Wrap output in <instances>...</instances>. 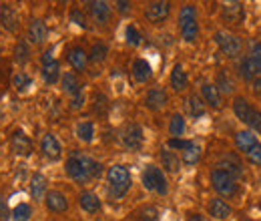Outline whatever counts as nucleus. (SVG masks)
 Segmentation results:
<instances>
[{
  "mask_svg": "<svg viewBox=\"0 0 261 221\" xmlns=\"http://www.w3.org/2000/svg\"><path fill=\"white\" fill-rule=\"evenodd\" d=\"M102 171H105L102 163H98L97 159H93L83 151H70L65 161L66 177L74 181L76 185H87L93 179H98Z\"/></svg>",
  "mask_w": 261,
  "mask_h": 221,
  "instance_id": "obj_1",
  "label": "nucleus"
},
{
  "mask_svg": "<svg viewBox=\"0 0 261 221\" xmlns=\"http://www.w3.org/2000/svg\"><path fill=\"white\" fill-rule=\"evenodd\" d=\"M107 193L111 199H123L133 187V175H130V169L127 165H111L107 175Z\"/></svg>",
  "mask_w": 261,
  "mask_h": 221,
  "instance_id": "obj_2",
  "label": "nucleus"
},
{
  "mask_svg": "<svg viewBox=\"0 0 261 221\" xmlns=\"http://www.w3.org/2000/svg\"><path fill=\"white\" fill-rule=\"evenodd\" d=\"M179 34L185 42H195L199 36V18H197L195 4H183L177 14Z\"/></svg>",
  "mask_w": 261,
  "mask_h": 221,
  "instance_id": "obj_3",
  "label": "nucleus"
},
{
  "mask_svg": "<svg viewBox=\"0 0 261 221\" xmlns=\"http://www.w3.org/2000/svg\"><path fill=\"white\" fill-rule=\"evenodd\" d=\"M141 183L143 187L151 193H157V195H167L169 193V181H167V175L161 167L157 165H147L141 173Z\"/></svg>",
  "mask_w": 261,
  "mask_h": 221,
  "instance_id": "obj_4",
  "label": "nucleus"
},
{
  "mask_svg": "<svg viewBox=\"0 0 261 221\" xmlns=\"http://www.w3.org/2000/svg\"><path fill=\"white\" fill-rule=\"evenodd\" d=\"M209 181H211V187L215 189V193H217L219 197H235L237 191H239L237 179H235L231 173L223 171V169H219V167L211 169V173H209Z\"/></svg>",
  "mask_w": 261,
  "mask_h": 221,
  "instance_id": "obj_5",
  "label": "nucleus"
},
{
  "mask_svg": "<svg viewBox=\"0 0 261 221\" xmlns=\"http://www.w3.org/2000/svg\"><path fill=\"white\" fill-rule=\"evenodd\" d=\"M40 77L48 87H55L63 72H61V63L55 59V46H48L42 55H40Z\"/></svg>",
  "mask_w": 261,
  "mask_h": 221,
  "instance_id": "obj_6",
  "label": "nucleus"
},
{
  "mask_svg": "<svg viewBox=\"0 0 261 221\" xmlns=\"http://www.w3.org/2000/svg\"><path fill=\"white\" fill-rule=\"evenodd\" d=\"M119 139H121V145L127 151H141V147L145 143L143 127L139 125V123H127V125H123L121 131H119Z\"/></svg>",
  "mask_w": 261,
  "mask_h": 221,
  "instance_id": "obj_7",
  "label": "nucleus"
},
{
  "mask_svg": "<svg viewBox=\"0 0 261 221\" xmlns=\"http://www.w3.org/2000/svg\"><path fill=\"white\" fill-rule=\"evenodd\" d=\"M8 145H10V151L20 159H29L34 153V143L33 139L22 131V129H14L8 137Z\"/></svg>",
  "mask_w": 261,
  "mask_h": 221,
  "instance_id": "obj_8",
  "label": "nucleus"
},
{
  "mask_svg": "<svg viewBox=\"0 0 261 221\" xmlns=\"http://www.w3.org/2000/svg\"><path fill=\"white\" fill-rule=\"evenodd\" d=\"M215 42H217V46L221 48V53L229 57V59H237L239 55H241V48H243V44H241V38L239 36H235V34H231V32H215Z\"/></svg>",
  "mask_w": 261,
  "mask_h": 221,
  "instance_id": "obj_9",
  "label": "nucleus"
},
{
  "mask_svg": "<svg viewBox=\"0 0 261 221\" xmlns=\"http://www.w3.org/2000/svg\"><path fill=\"white\" fill-rule=\"evenodd\" d=\"M169 16H171V2L161 0V2H149L145 6V20L149 24L159 27V24L167 22Z\"/></svg>",
  "mask_w": 261,
  "mask_h": 221,
  "instance_id": "obj_10",
  "label": "nucleus"
},
{
  "mask_svg": "<svg viewBox=\"0 0 261 221\" xmlns=\"http://www.w3.org/2000/svg\"><path fill=\"white\" fill-rule=\"evenodd\" d=\"M87 10H89V16L93 18V22L98 27H107L113 18V6L105 0H93V2H87L85 4Z\"/></svg>",
  "mask_w": 261,
  "mask_h": 221,
  "instance_id": "obj_11",
  "label": "nucleus"
},
{
  "mask_svg": "<svg viewBox=\"0 0 261 221\" xmlns=\"http://www.w3.org/2000/svg\"><path fill=\"white\" fill-rule=\"evenodd\" d=\"M40 153L48 161H59L63 157V143L55 133H44L40 137Z\"/></svg>",
  "mask_w": 261,
  "mask_h": 221,
  "instance_id": "obj_12",
  "label": "nucleus"
},
{
  "mask_svg": "<svg viewBox=\"0 0 261 221\" xmlns=\"http://www.w3.org/2000/svg\"><path fill=\"white\" fill-rule=\"evenodd\" d=\"M48 38V27L42 18H31L27 27V40L33 46H42Z\"/></svg>",
  "mask_w": 261,
  "mask_h": 221,
  "instance_id": "obj_13",
  "label": "nucleus"
},
{
  "mask_svg": "<svg viewBox=\"0 0 261 221\" xmlns=\"http://www.w3.org/2000/svg\"><path fill=\"white\" fill-rule=\"evenodd\" d=\"M143 103H145V107H147L149 111L157 113V111H161V109L167 107V103H169V95H167V91H165L163 87H151V89L145 93Z\"/></svg>",
  "mask_w": 261,
  "mask_h": 221,
  "instance_id": "obj_14",
  "label": "nucleus"
},
{
  "mask_svg": "<svg viewBox=\"0 0 261 221\" xmlns=\"http://www.w3.org/2000/svg\"><path fill=\"white\" fill-rule=\"evenodd\" d=\"M44 207L48 213H66L68 211V199L63 191L59 189H48L46 197H44Z\"/></svg>",
  "mask_w": 261,
  "mask_h": 221,
  "instance_id": "obj_15",
  "label": "nucleus"
},
{
  "mask_svg": "<svg viewBox=\"0 0 261 221\" xmlns=\"http://www.w3.org/2000/svg\"><path fill=\"white\" fill-rule=\"evenodd\" d=\"M46 193H48V179L40 171H34L33 175H31V181H29V195H31V199L36 201V203L44 201Z\"/></svg>",
  "mask_w": 261,
  "mask_h": 221,
  "instance_id": "obj_16",
  "label": "nucleus"
},
{
  "mask_svg": "<svg viewBox=\"0 0 261 221\" xmlns=\"http://www.w3.org/2000/svg\"><path fill=\"white\" fill-rule=\"evenodd\" d=\"M130 77L137 85H147L153 77V66L147 59H135L133 64H130Z\"/></svg>",
  "mask_w": 261,
  "mask_h": 221,
  "instance_id": "obj_17",
  "label": "nucleus"
},
{
  "mask_svg": "<svg viewBox=\"0 0 261 221\" xmlns=\"http://www.w3.org/2000/svg\"><path fill=\"white\" fill-rule=\"evenodd\" d=\"M66 61L70 64L72 72H85L89 66V53L83 46H70L66 51Z\"/></svg>",
  "mask_w": 261,
  "mask_h": 221,
  "instance_id": "obj_18",
  "label": "nucleus"
},
{
  "mask_svg": "<svg viewBox=\"0 0 261 221\" xmlns=\"http://www.w3.org/2000/svg\"><path fill=\"white\" fill-rule=\"evenodd\" d=\"M0 27L6 32L18 31L20 20H18V12L14 10L12 4H2V6H0Z\"/></svg>",
  "mask_w": 261,
  "mask_h": 221,
  "instance_id": "obj_19",
  "label": "nucleus"
},
{
  "mask_svg": "<svg viewBox=\"0 0 261 221\" xmlns=\"http://www.w3.org/2000/svg\"><path fill=\"white\" fill-rule=\"evenodd\" d=\"M169 85L175 93H183L187 87H189V75L185 70V66L181 63L173 64V70L169 75Z\"/></svg>",
  "mask_w": 261,
  "mask_h": 221,
  "instance_id": "obj_20",
  "label": "nucleus"
},
{
  "mask_svg": "<svg viewBox=\"0 0 261 221\" xmlns=\"http://www.w3.org/2000/svg\"><path fill=\"white\" fill-rule=\"evenodd\" d=\"M79 205H81V209L85 213H91V215H95L102 209V201H100V197L95 191H83L79 195Z\"/></svg>",
  "mask_w": 261,
  "mask_h": 221,
  "instance_id": "obj_21",
  "label": "nucleus"
},
{
  "mask_svg": "<svg viewBox=\"0 0 261 221\" xmlns=\"http://www.w3.org/2000/svg\"><path fill=\"white\" fill-rule=\"evenodd\" d=\"M207 211H209V215L213 219L223 221L231 215V205H229L225 199H221V197H213L209 201V205H207Z\"/></svg>",
  "mask_w": 261,
  "mask_h": 221,
  "instance_id": "obj_22",
  "label": "nucleus"
},
{
  "mask_svg": "<svg viewBox=\"0 0 261 221\" xmlns=\"http://www.w3.org/2000/svg\"><path fill=\"white\" fill-rule=\"evenodd\" d=\"M201 99L211 109H221V105H223L221 103V93L217 91V87L213 83H203L201 85Z\"/></svg>",
  "mask_w": 261,
  "mask_h": 221,
  "instance_id": "obj_23",
  "label": "nucleus"
},
{
  "mask_svg": "<svg viewBox=\"0 0 261 221\" xmlns=\"http://www.w3.org/2000/svg\"><path fill=\"white\" fill-rule=\"evenodd\" d=\"M159 159H161V169L167 171V173H179V169H181V165H183V163H181V157H179L175 151L167 149V147L161 149Z\"/></svg>",
  "mask_w": 261,
  "mask_h": 221,
  "instance_id": "obj_24",
  "label": "nucleus"
},
{
  "mask_svg": "<svg viewBox=\"0 0 261 221\" xmlns=\"http://www.w3.org/2000/svg\"><path fill=\"white\" fill-rule=\"evenodd\" d=\"M61 89H63V93L68 96H74V95H79V93H83V85H81L76 72H72V70L63 72V77H61Z\"/></svg>",
  "mask_w": 261,
  "mask_h": 221,
  "instance_id": "obj_25",
  "label": "nucleus"
},
{
  "mask_svg": "<svg viewBox=\"0 0 261 221\" xmlns=\"http://www.w3.org/2000/svg\"><path fill=\"white\" fill-rule=\"evenodd\" d=\"M74 135H76V139L81 143L91 145L95 141V137H97V127H95L93 121H81V123H76V127H74Z\"/></svg>",
  "mask_w": 261,
  "mask_h": 221,
  "instance_id": "obj_26",
  "label": "nucleus"
},
{
  "mask_svg": "<svg viewBox=\"0 0 261 221\" xmlns=\"http://www.w3.org/2000/svg\"><path fill=\"white\" fill-rule=\"evenodd\" d=\"M167 131H169V139H183L185 131H187V121L181 113H173L169 117V125H167Z\"/></svg>",
  "mask_w": 261,
  "mask_h": 221,
  "instance_id": "obj_27",
  "label": "nucleus"
},
{
  "mask_svg": "<svg viewBox=\"0 0 261 221\" xmlns=\"http://www.w3.org/2000/svg\"><path fill=\"white\" fill-rule=\"evenodd\" d=\"M34 215V207L31 201H18L12 211H10V221H31Z\"/></svg>",
  "mask_w": 261,
  "mask_h": 221,
  "instance_id": "obj_28",
  "label": "nucleus"
},
{
  "mask_svg": "<svg viewBox=\"0 0 261 221\" xmlns=\"http://www.w3.org/2000/svg\"><path fill=\"white\" fill-rule=\"evenodd\" d=\"M205 109H207V105L203 103V99L197 95H189L185 99V111H187V115L191 117V119H199V117H203L205 115Z\"/></svg>",
  "mask_w": 261,
  "mask_h": 221,
  "instance_id": "obj_29",
  "label": "nucleus"
},
{
  "mask_svg": "<svg viewBox=\"0 0 261 221\" xmlns=\"http://www.w3.org/2000/svg\"><path fill=\"white\" fill-rule=\"evenodd\" d=\"M259 141H257V137L251 133V131H237L235 133V145H237V149L241 151V153H247L253 145H257Z\"/></svg>",
  "mask_w": 261,
  "mask_h": 221,
  "instance_id": "obj_30",
  "label": "nucleus"
},
{
  "mask_svg": "<svg viewBox=\"0 0 261 221\" xmlns=\"http://www.w3.org/2000/svg\"><path fill=\"white\" fill-rule=\"evenodd\" d=\"M12 55H14V61H16V63L24 66V64L31 61V57H33L29 40H27V38H18V40H16V44H14V51H12Z\"/></svg>",
  "mask_w": 261,
  "mask_h": 221,
  "instance_id": "obj_31",
  "label": "nucleus"
},
{
  "mask_svg": "<svg viewBox=\"0 0 261 221\" xmlns=\"http://www.w3.org/2000/svg\"><path fill=\"white\" fill-rule=\"evenodd\" d=\"M33 77L27 72V70H18L14 77H12V87H14V91L18 93V95H24V93H29L31 91V87H33Z\"/></svg>",
  "mask_w": 261,
  "mask_h": 221,
  "instance_id": "obj_32",
  "label": "nucleus"
},
{
  "mask_svg": "<svg viewBox=\"0 0 261 221\" xmlns=\"http://www.w3.org/2000/svg\"><path fill=\"white\" fill-rule=\"evenodd\" d=\"M215 87H217V91L221 93V95H231L233 93V89H235V81L229 77L227 68H221L219 72H217V77H215V83H213Z\"/></svg>",
  "mask_w": 261,
  "mask_h": 221,
  "instance_id": "obj_33",
  "label": "nucleus"
},
{
  "mask_svg": "<svg viewBox=\"0 0 261 221\" xmlns=\"http://www.w3.org/2000/svg\"><path fill=\"white\" fill-rule=\"evenodd\" d=\"M107 57H109V46L105 42H100V40L89 48V63L100 64L107 61Z\"/></svg>",
  "mask_w": 261,
  "mask_h": 221,
  "instance_id": "obj_34",
  "label": "nucleus"
},
{
  "mask_svg": "<svg viewBox=\"0 0 261 221\" xmlns=\"http://www.w3.org/2000/svg\"><path fill=\"white\" fill-rule=\"evenodd\" d=\"M251 109H253V107L247 103V99H243V96H235V99H233V113H235V117H237L241 123L247 121Z\"/></svg>",
  "mask_w": 261,
  "mask_h": 221,
  "instance_id": "obj_35",
  "label": "nucleus"
},
{
  "mask_svg": "<svg viewBox=\"0 0 261 221\" xmlns=\"http://www.w3.org/2000/svg\"><path fill=\"white\" fill-rule=\"evenodd\" d=\"M199 161H201V147L193 141V143L181 153V163L187 165V167H193V165H197Z\"/></svg>",
  "mask_w": 261,
  "mask_h": 221,
  "instance_id": "obj_36",
  "label": "nucleus"
},
{
  "mask_svg": "<svg viewBox=\"0 0 261 221\" xmlns=\"http://www.w3.org/2000/svg\"><path fill=\"white\" fill-rule=\"evenodd\" d=\"M217 167H219V169H223V171H227V173H231L235 179L243 175V167H241V163H239V161H235L233 155L223 157L221 161H219V165H217Z\"/></svg>",
  "mask_w": 261,
  "mask_h": 221,
  "instance_id": "obj_37",
  "label": "nucleus"
},
{
  "mask_svg": "<svg viewBox=\"0 0 261 221\" xmlns=\"http://www.w3.org/2000/svg\"><path fill=\"white\" fill-rule=\"evenodd\" d=\"M241 12H243V6L239 2H229V4H223L221 8V16L227 22H237L241 18Z\"/></svg>",
  "mask_w": 261,
  "mask_h": 221,
  "instance_id": "obj_38",
  "label": "nucleus"
},
{
  "mask_svg": "<svg viewBox=\"0 0 261 221\" xmlns=\"http://www.w3.org/2000/svg\"><path fill=\"white\" fill-rule=\"evenodd\" d=\"M255 72H257V68H255V64H253V61L249 57L241 61V64H239V77L245 83H253L255 81Z\"/></svg>",
  "mask_w": 261,
  "mask_h": 221,
  "instance_id": "obj_39",
  "label": "nucleus"
},
{
  "mask_svg": "<svg viewBox=\"0 0 261 221\" xmlns=\"http://www.w3.org/2000/svg\"><path fill=\"white\" fill-rule=\"evenodd\" d=\"M68 20H70L72 24H76L79 29H89V18H87L85 10H81V8H76V6L68 10Z\"/></svg>",
  "mask_w": 261,
  "mask_h": 221,
  "instance_id": "obj_40",
  "label": "nucleus"
},
{
  "mask_svg": "<svg viewBox=\"0 0 261 221\" xmlns=\"http://www.w3.org/2000/svg\"><path fill=\"white\" fill-rule=\"evenodd\" d=\"M125 42H127L129 46H141L143 34H141V31H139L135 24H127V27H125Z\"/></svg>",
  "mask_w": 261,
  "mask_h": 221,
  "instance_id": "obj_41",
  "label": "nucleus"
},
{
  "mask_svg": "<svg viewBox=\"0 0 261 221\" xmlns=\"http://www.w3.org/2000/svg\"><path fill=\"white\" fill-rule=\"evenodd\" d=\"M191 143H193L191 139H169L165 147H167V149H171V151H181V153H183Z\"/></svg>",
  "mask_w": 261,
  "mask_h": 221,
  "instance_id": "obj_42",
  "label": "nucleus"
},
{
  "mask_svg": "<svg viewBox=\"0 0 261 221\" xmlns=\"http://www.w3.org/2000/svg\"><path fill=\"white\" fill-rule=\"evenodd\" d=\"M245 125L251 127V131H255V133H261V111L251 109V113H249V117H247Z\"/></svg>",
  "mask_w": 261,
  "mask_h": 221,
  "instance_id": "obj_43",
  "label": "nucleus"
},
{
  "mask_svg": "<svg viewBox=\"0 0 261 221\" xmlns=\"http://www.w3.org/2000/svg\"><path fill=\"white\" fill-rule=\"evenodd\" d=\"M93 109H95V113H97L98 117L107 115V111H109V99L98 93V95L95 96V105H93Z\"/></svg>",
  "mask_w": 261,
  "mask_h": 221,
  "instance_id": "obj_44",
  "label": "nucleus"
},
{
  "mask_svg": "<svg viewBox=\"0 0 261 221\" xmlns=\"http://www.w3.org/2000/svg\"><path fill=\"white\" fill-rule=\"evenodd\" d=\"M139 215H141V221H159V209L153 205H147L139 211Z\"/></svg>",
  "mask_w": 261,
  "mask_h": 221,
  "instance_id": "obj_45",
  "label": "nucleus"
},
{
  "mask_svg": "<svg viewBox=\"0 0 261 221\" xmlns=\"http://www.w3.org/2000/svg\"><path fill=\"white\" fill-rule=\"evenodd\" d=\"M245 155H247V159H249L253 165H261V143L253 145Z\"/></svg>",
  "mask_w": 261,
  "mask_h": 221,
  "instance_id": "obj_46",
  "label": "nucleus"
},
{
  "mask_svg": "<svg viewBox=\"0 0 261 221\" xmlns=\"http://www.w3.org/2000/svg\"><path fill=\"white\" fill-rule=\"evenodd\" d=\"M249 59L253 61L257 72H261V42H255V44L251 46V57H249Z\"/></svg>",
  "mask_w": 261,
  "mask_h": 221,
  "instance_id": "obj_47",
  "label": "nucleus"
},
{
  "mask_svg": "<svg viewBox=\"0 0 261 221\" xmlns=\"http://www.w3.org/2000/svg\"><path fill=\"white\" fill-rule=\"evenodd\" d=\"M10 207H8V201L6 197L0 193V221H10Z\"/></svg>",
  "mask_w": 261,
  "mask_h": 221,
  "instance_id": "obj_48",
  "label": "nucleus"
},
{
  "mask_svg": "<svg viewBox=\"0 0 261 221\" xmlns=\"http://www.w3.org/2000/svg\"><path fill=\"white\" fill-rule=\"evenodd\" d=\"M83 107H85V95H83V93L70 96V109H72V111H79V109H83Z\"/></svg>",
  "mask_w": 261,
  "mask_h": 221,
  "instance_id": "obj_49",
  "label": "nucleus"
},
{
  "mask_svg": "<svg viewBox=\"0 0 261 221\" xmlns=\"http://www.w3.org/2000/svg\"><path fill=\"white\" fill-rule=\"evenodd\" d=\"M115 10H117V12H129V10H130V2H123V0L115 2Z\"/></svg>",
  "mask_w": 261,
  "mask_h": 221,
  "instance_id": "obj_50",
  "label": "nucleus"
},
{
  "mask_svg": "<svg viewBox=\"0 0 261 221\" xmlns=\"http://www.w3.org/2000/svg\"><path fill=\"white\" fill-rule=\"evenodd\" d=\"M187 221H205V215H201V213H189Z\"/></svg>",
  "mask_w": 261,
  "mask_h": 221,
  "instance_id": "obj_51",
  "label": "nucleus"
},
{
  "mask_svg": "<svg viewBox=\"0 0 261 221\" xmlns=\"http://www.w3.org/2000/svg\"><path fill=\"white\" fill-rule=\"evenodd\" d=\"M253 91H255V93H261V77H257V79L253 81Z\"/></svg>",
  "mask_w": 261,
  "mask_h": 221,
  "instance_id": "obj_52",
  "label": "nucleus"
},
{
  "mask_svg": "<svg viewBox=\"0 0 261 221\" xmlns=\"http://www.w3.org/2000/svg\"><path fill=\"white\" fill-rule=\"evenodd\" d=\"M245 221H253V219H245Z\"/></svg>",
  "mask_w": 261,
  "mask_h": 221,
  "instance_id": "obj_53",
  "label": "nucleus"
}]
</instances>
